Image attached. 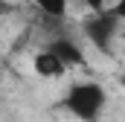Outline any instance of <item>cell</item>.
I'll use <instances>...</instances> for the list:
<instances>
[{
  "instance_id": "6da1fadb",
  "label": "cell",
  "mask_w": 125,
  "mask_h": 122,
  "mask_svg": "<svg viewBox=\"0 0 125 122\" xmlns=\"http://www.w3.org/2000/svg\"><path fill=\"white\" fill-rule=\"evenodd\" d=\"M108 96L102 90V84L96 81H76L70 84V90L64 96V108L70 116H76L79 122H96L105 111Z\"/></svg>"
},
{
  "instance_id": "7a4b0ae2",
  "label": "cell",
  "mask_w": 125,
  "mask_h": 122,
  "mask_svg": "<svg viewBox=\"0 0 125 122\" xmlns=\"http://www.w3.org/2000/svg\"><path fill=\"white\" fill-rule=\"evenodd\" d=\"M119 23H122V18H119L114 9H111V12L99 9V12H93V18H90V20H84V35L93 41L102 52H111V41L116 38Z\"/></svg>"
},
{
  "instance_id": "3957f363",
  "label": "cell",
  "mask_w": 125,
  "mask_h": 122,
  "mask_svg": "<svg viewBox=\"0 0 125 122\" xmlns=\"http://www.w3.org/2000/svg\"><path fill=\"white\" fill-rule=\"evenodd\" d=\"M32 70H35L41 79H61L64 73H67V64H64L52 50H44V52H38V55L32 58Z\"/></svg>"
},
{
  "instance_id": "277c9868",
  "label": "cell",
  "mask_w": 125,
  "mask_h": 122,
  "mask_svg": "<svg viewBox=\"0 0 125 122\" xmlns=\"http://www.w3.org/2000/svg\"><path fill=\"white\" fill-rule=\"evenodd\" d=\"M50 50H52V52H55V55H58L67 67L84 64V52H82V47H79V44H73V41H67V38H58Z\"/></svg>"
},
{
  "instance_id": "5b68a950",
  "label": "cell",
  "mask_w": 125,
  "mask_h": 122,
  "mask_svg": "<svg viewBox=\"0 0 125 122\" xmlns=\"http://www.w3.org/2000/svg\"><path fill=\"white\" fill-rule=\"evenodd\" d=\"M67 3L70 0H35V6L50 18H64L67 15Z\"/></svg>"
},
{
  "instance_id": "8992f818",
  "label": "cell",
  "mask_w": 125,
  "mask_h": 122,
  "mask_svg": "<svg viewBox=\"0 0 125 122\" xmlns=\"http://www.w3.org/2000/svg\"><path fill=\"white\" fill-rule=\"evenodd\" d=\"M90 12H99V9H105V0H82Z\"/></svg>"
},
{
  "instance_id": "52a82bcc",
  "label": "cell",
  "mask_w": 125,
  "mask_h": 122,
  "mask_svg": "<svg viewBox=\"0 0 125 122\" xmlns=\"http://www.w3.org/2000/svg\"><path fill=\"white\" fill-rule=\"evenodd\" d=\"M114 12H116V15H119V18H122V20H125V0H119V3L114 6Z\"/></svg>"
},
{
  "instance_id": "ba28073f",
  "label": "cell",
  "mask_w": 125,
  "mask_h": 122,
  "mask_svg": "<svg viewBox=\"0 0 125 122\" xmlns=\"http://www.w3.org/2000/svg\"><path fill=\"white\" fill-rule=\"evenodd\" d=\"M119 84H122V87H125V73H122V76H119Z\"/></svg>"
}]
</instances>
